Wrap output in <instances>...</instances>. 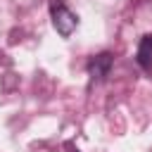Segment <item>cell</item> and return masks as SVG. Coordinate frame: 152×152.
I'll use <instances>...</instances> for the list:
<instances>
[{
	"label": "cell",
	"mask_w": 152,
	"mask_h": 152,
	"mask_svg": "<svg viewBox=\"0 0 152 152\" xmlns=\"http://www.w3.org/2000/svg\"><path fill=\"white\" fill-rule=\"evenodd\" d=\"M109 71H112V55H109V52H102V55L93 57L90 64H88V74H90V78H93L95 83L104 81V78L109 76Z\"/></svg>",
	"instance_id": "obj_2"
},
{
	"label": "cell",
	"mask_w": 152,
	"mask_h": 152,
	"mask_svg": "<svg viewBox=\"0 0 152 152\" xmlns=\"http://www.w3.org/2000/svg\"><path fill=\"white\" fill-rule=\"evenodd\" d=\"M135 59H138V64H140L142 69H152V33H147V36L140 38Z\"/></svg>",
	"instance_id": "obj_3"
},
{
	"label": "cell",
	"mask_w": 152,
	"mask_h": 152,
	"mask_svg": "<svg viewBox=\"0 0 152 152\" xmlns=\"http://www.w3.org/2000/svg\"><path fill=\"white\" fill-rule=\"evenodd\" d=\"M52 26H55V31H57L62 38H69V36L76 31V26H78V17H76L69 7L55 5V7H52Z\"/></svg>",
	"instance_id": "obj_1"
}]
</instances>
